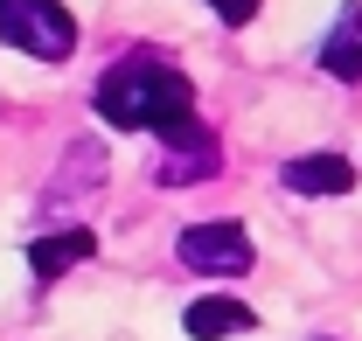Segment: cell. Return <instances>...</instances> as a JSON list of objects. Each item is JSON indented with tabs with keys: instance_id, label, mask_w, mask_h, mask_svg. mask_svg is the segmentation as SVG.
I'll return each mask as SVG.
<instances>
[{
	"instance_id": "obj_2",
	"label": "cell",
	"mask_w": 362,
	"mask_h": 341,
	"mask_svg": "<svg viewBox=\"0 0 362 341\" xmlns=\"http://www.w3.org/2000/svg\"><path fill=\"white\" fill-rule=\"evenodd\" d=\"M0 42L21 56H42V63H63L77 49V21L63 0H0Z\"/></svg>"
},
{
	"instance_id": "obj_1",
	"label": "cell",
	"mask_w": 362,
	"mask_h": 341,
	"mask_svg": "<svg viewBox=\"0 0 362 341\" xmlns=\"http://www.w3.org/2000/svg\"><path fill=\"white\" fill-rule=\"evenodd\" d=\"M98 112L126 132H168L195 119V84L160 56H126L112 77H98Z\"/></svg>"
},
{
	"instance_id": "obj_8",
	"label": "cell",
	"mask_w": 362,
	"mask_h": 341,
	"mask_svg": "<svg viewBox=\"0 0 362 341\" xmlns=\"http://www.w3.org/2000/svg\"><path fill=\"white\" fill-rule=\"evenodd\" d=\"M320 70L327 77H362V7H341V21H334V35L320 42Z\"/></svg>"
},
{
	"instance_id": "obj_6",
	"label": "cell",
	"mask_w": 362,
	"mask_h": 341,
	"mask_svg": "<svg viewBox=\"0 0 362 341\" xmlns=\"http://www.w3.org/2000/svg\"><path fill=\"white\" fill-rule=\"evenodd\" d=\"M181 328H188L195 341H223V335H251V328H258V313H251L244 299L209 293V299H195V306L181 313Z\"/></svg>"
},
{
	"instance_id": "obj_9",
	"label": "cell",
	"mask_w": 362,
	"mask_h": 341,
	"mask_svg": "<svg viewBox=\"0 0 362 341\" xmlns=\"http://www.w3.org/2000/svg\"><path fill=\"white\" fill-rule=\"evenodd\" d=\"M209 7H216V14H223L230 28H244V21H251V14H258V0H209Z\"/></svg>"
},
{
	"instance_id": "obj_5",
	"label": "cell",
	"mask_w": 362,
	"mask_h": 341,
	"mask_svg": "<svg viewBox=\"0 0 362 341\" xmlns=\"http://www.w3.org/2000/svg\"><path fill=\"white\" fill-rule=\"evenodd\" d=\"M293 195H349L356 188V168L341 161V154H300V161H286L279 174Z\"/></svg>"
},
{
	"instance_id": "obj_4",
	"label": "cell",
	"mask_w": 362,
	"mask_h": 341,
	"mask_svg": "<svg viewBox=\"0 0 362 341\" xmlns=\"http://www.w3.org/2000/svg\"><path fill=\"white\" fill-rule=\"evenodd\" d=\"M216 161H223V154H216V139L188 119V126L168 132V168H160V181H168V188H181V181H202V174H216Z\"/></svg>"
},
{
	"instance_id": "obj_7",
	"label": "cell",
	"mask_w": 362,
	"mask_h": 341,
	"mask_svg": "<svg viewBox=\"0 0 362 341\" xmlns=\"http://www.w3.org/2000/svg\"><path fill=\"white\" fill-rule=\"evenodd\" d=\"M90 251H98L90 230H56V237H35V244H28V265H35V279H63V272L84 265Z\"/></svg>"
},
{
	"instance_id": "obj_3",
	"label": "cell",
	"mask_w": 362,
	"mask_h": 341,
	"mask_svg": "<svg viewBox=\"0 0 362 341\" xmlns=\"http://www.w3.org/2000/svg\"><path fill=\"white\" fill-rule=\"evenodd\" d=\"M251 237H244V223H195V230H181V265L188 272H209V279H237V272H251Z\"/></svg>"
}]
</instances>
